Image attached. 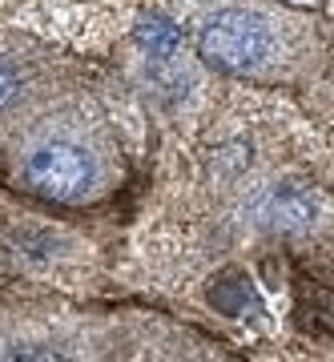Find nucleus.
Here are the masks:
<instances>
[{"instance_id": "f257e3e1", "label": "nucleus", "mask_w": 334, "mask_h": 362, "mask_svg": "<svg viewBox=\"0 0 334 362\" xmlns=\"http://www.w3.org/2000/svg\"><path fill=\"white\" fill-rule=\"evenodd\" d=\"M197 57L226 77L302 85L322 65V33L282 0H169Z\"/></svg>"}, {"instance_id": "f03ea898", "label": "nucleus", "mask_w": 334, "mask_h": 362, "mask_svg": "<svg viewBox=\"0 0 334 362\" xmlns=\"http://www.w3.org/2000/svg\"><path fill=\"white\" fill-rule=\"evenodd\" d=\"M16 185L57 206H89L113 194L125 165L113 129L93 97L45 105L16 129L8 149Z\"/></svg>"}, {"instance_id": "7ed1b4c3", "label": "nucleus", "mask_w": 334, "mask_h": 362, "mask_svg": "<svg viewBox=\"0 0 334 362\" xmlns=\"http://www.w3.org/2000/svg\"><path fill=\"white\" fill-rule=\"evenodd\" d=\"M322 197L302 177H278L266 181L250 197V221L266 233H306L318 226Z\"/></svg>"}, {"instance_id": "20e7f679", "label": "nucleus", "mask_w": 334, "mask_h": 362, "mask_svg": "<svg viewBox=\"0 0 334 362\" xmlns=\"http://www.w3.org/2000/svg\"><path fill=\"white\" fill-rule=\"evenodd\" d=\"M16 85H21V73H16L13 65H4V61H0V105L16 93Z\"/></svg>"}, {"instance_id": "39448f33", "label": "nucleus", "mask_w": 334, "mask_h": 362, "mask_svg": "<svg viewBox=\"0 0 334 362\" xmlns=\"http://www.w3.org/2000/svg\"><path fill=\"white\" fill-rule=\"evenodd\" d=\"M282 4H294V8H318V4H326V0H282Z\"/></svg>"}, {"instance_id": "423d86ee", "label": "nucleus", "mask_w": 334, "mask_h": 362, "mask_svg": "<svg viewBox=\"0 0 334 362\" xmlns=\"http://www.w3.org/2000/svg\"><path fill=\"white\" fill-rule=\"evenodd\" d=\"M326 8H330V13H334V0H326Z\"/></svg>"}]
</instances>
